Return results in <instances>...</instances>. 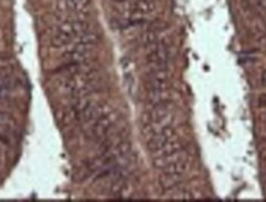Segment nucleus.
Segmentation results:
<instances>
[{
    "label": "nucleus",
    "mask_w": 266,
    "mask_h": 202,
    "mask_svg": "<svg viewBox=\"0 0 266 202\" xmlns=\"http://www.w3.org/2000/svg\"><path fill=\"white\" fill-rule=\"evenodd\" d=\"M88 25L87 21L83 20H69L63 23L58 28V31L51 38V46L55 48H62L70 45L73 40L79 37L84 32H87Z\"/></svg>",
    "instance_id": "f257e3e1"
},
{
    "label": "nucleus",
    "mask_w": 266,
    "mask_h": 202,
    "mask_svg": "<svg viewBox=\"0 0 266 202\" xmlns=\"http://www.w3.org/2000/svg\"><path fill=\"white\" fill-rule=\"evenodd\" d=\"M88 126H89L87 131L88 140L95 143H101L116 131L115 130L116 117L114 114L107 111Z\"/></svg>",
    "instance_id": "f03ea898"
},
{
    "label": "nucleus",
    "mask_w": 266,
    "mask_h": 202,
    "mask_svg": "<svg viewBox=\"0 0 266 202\" xmlns=\"http://www.w3.org/2000/svg\"><path fill=\"white\" fill-rule=\"evenodd\" d=\"M170 74L168 68H153L146 75L145 85L147 92L159 91V90L169 89Z\"/></svg>",
    "instance_id": "7ed1b4c3"
},
{
    "label": "nucleus",
    "mask_w": 266,
    "mask_h": 202,
    "mask_svg": "<svg viewBox=\"0 0 266 202\" xmlns=\"http://www.w3.org/2000/svg\"><path fill=\"white\" fill-rule=\"evenodd\" d=\"M146 60L152 68H168L170 60V50L168 45L164 42L153 43Z\"/></svg>",
    "instance_id": "20e7f679"
},
{
    "label": "nucleus",
    "mask_w": 266,
    "mask_h": 202,
    "mask_svg": "<svg viewBox=\"0 0 266 202\" xmlns=\"http://www.w3.org/2000/svg\"><path fill=\"white\" fill-rule=\"evenodd\" d=\"M174 138H177V132H175L174 127L170 126V127L164 128V130L149 136V137L146 138L145 141L146 145H147V149L149 150V153H153L154 150H157L158 148H160L162 145H164L165 143L169 142V141L174 140Z\"/></svg>",
    "instance_id": "39448f33"
},
{
    "label": "nucleus",
    "mask_w": 266,
    "mask_h": 202,
    "mask_svg": "<svg viewBox=\"0 0 266 202\" xmlns=\"http://www.w3.org/2000/svg\"><path fill=\"white\" fill-rule=\"evenodd\" d=\"M155 11V3L153 0H136L132 4L131 10L127 18L138 20L141 23H145L146 16L150 15Z\"/></svg>",
    "instance_id": "423d86ee"
},
{
    "label": "nucleus",
    "mask_w": 266,
    "mask_h": 202,
    "mask_svg": "<svg viewBox=\"0 0 266 202\" xmlns=\"http://www.w3.org/2000/svg\"><path fill=\"white\" fill-rule=\"evenodd\" d=\"M91 52L92 47L75 42L74 46L68 48V50L63 53V58L67 59L68 63H84L85 60H87V58L91 55Z\"/></svg>",
    "instance_id": "0eeeda50"
},
{
    "label": "nucleus",
    "mask_w": 266,
    "mask_h": 202,
    "mask_svg": "<svg viewBox=\"0 0 266 202\" xmlns=\"http://www.w3.org/2000/svg\"><path fill=\"white\" fill-rule=\"evenodd\" d=\"M184 181V175L174 174V173H163L159 176V185L163 191L172 192L177 190Z\"/></svg>",
    "instance_id": "6e6552de"
},
{
    "label": "nucleus",
    "mask_w": 266,
    "mask_h": 202,
    "mask_svg": "<svg viewBox=\"0 0 266 202\" xmlns=\"http://www.w3.org/2000/svg\"><path fill=\"white\" fill-rule=\"evenodd\" d=\"M91 0H59V8L64 11L74 14L87 13L88 9L90 8Z\"/></svg>",
    "instance_id": "1a4fd4ad"
},
{
    "label": "nucleus",
    "mask_w": 266,
    "mask_h": 202,
    "mask_svg": "<svg viewBox=\"0 0 266 202\" xmlns=\"http://www.w3.org/2000/svg\"><path fill=\"white\" fill-rule=\"evenodd\" d=\"M170 103H172V94H170L169 89L159 90V91L147 92L146 104H147L148 108H150V106L164 105V104H170Z\"/></svg>",
    "instance_id": "9d476101"
},
{
    "label": "nucleus",
    "mask_w": 266,
    "mask_h": 202,
    "mask_svg": "<svg viewBox=\"0 0 266 202\" xmlns=\"http://www.w3.org/2000/svg\"><path fill=\"white\" fill-rule=\"evenodd\" d=\"M181 143H180V141L177 138H174V140L169 141L168 143H165L164 145H162L160 148H158L157 150H154L153 153H150V155H152V159H154V158H162L165 157V155H170V154H174V153L179 152V150H181Z\"/></svg>",
    "instance_id": "9b49d317"
},
{
    "label": "nucleus",
    "mask_w": 266,
    "mask_h": 202,
    "mask_svg": "<svg viewBox=\"0 0 266 202\" xmlns=\"http://www.w3.org/2000/svg\"><path fill=\"white\" fill-rule=\"evenodd\" d=\"M100 41V36L97 35L96 32H91V31H87L83 35H80L78 37V40L75 41L77 43H80V45L89 46V47H94L97 42Z\"/></svg>",
    "instance_id": "f8f14e48"
},
{
    "label": "nucleus",
    "mask_w": 266,
    "mask_h": 202,
    "mask_svg": "<svg viewBox=\"0 0 266 202\" xmlns=\"http://www.w3.org/2000/svg\"><path fill=\"white\" fill-rule=\"evenodd\" d=\"M261 79H263V84H264V85H266V72L264 73V74H263V78H261Z\"/></svg>",
    "instance_id": "ddd939ff"
},
{
    "label": "nucleus",
    "mask_w": 266,
    "mask_h": 202,
    "mask_svg": "<svg viewBox=\"0 0 266 202\" xmlns=\"http://www.w3.org/2000/svg\"><path fill=\"white\" fill-rule=\"evenodd\" d=\"M115 1H118L119 3V1H124V0H115Z\"/></svg>",
    "instance_id": "4468645a"
}]
</instances>
